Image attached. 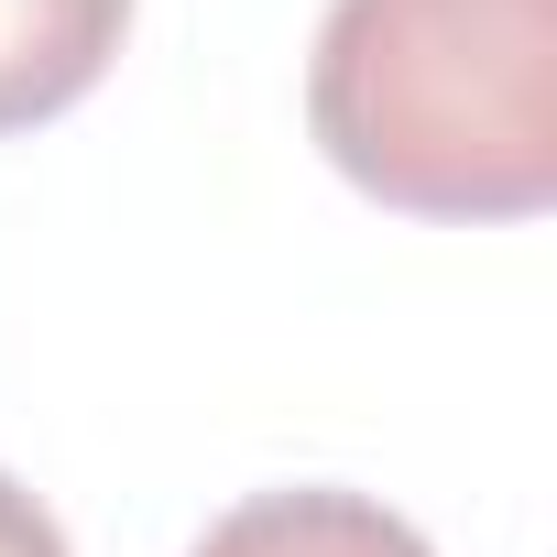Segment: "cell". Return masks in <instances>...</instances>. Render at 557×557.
Listing matches in <instances>:
<instances>
[{"instance_id": "3", "label": "cell", "mask_w": 557, "mask_h": 557, "mask_svg": "<svg viewBox=\"0 0 557 557\" xmlns=\"http://www.w3.org/2000/svg\"><path fill=\"white\" fill-rule=\"evenodd\" d=\"M197 557H437L405 513H383L372 492H329V481H307V492H251V503H230L208 535H197Z\"/></svg>"}, {"instance_id": "4", "label": "cell", "mask_w": 557, "mask_h": 557, "mask_svg": "<svg viewBox=\"0 0 557 557\" xmlns=\"http://www.w3.org/2000/svg\"><path fill=\"white\" fill-rule=\"evenodd\" d=\"M0 557H66V524H55L12 470H0Z\"/></svg>"}, {"instance_id": "1", "label": "cell", "mask_w": 557, "mask_h": 557, "mask_svg": "<svg viewBox=\"0 0 557 557\" xmlns=\"http://www.w3.org/2000/svg\"><path fill=\"white\" fill-rule=\"evenodd\" d=\"M307 132L405 219H535L557 197V0H329Z\"/></svg>"}, {"instance_id": "2", "label": "cell", "mask_w": 557, "mask_h": 557, "mask_svg": "<svg viewBox=\"0 0 557 557\" xmlns=\"http://www.w3.org/2000/svg\"><path fill=\"white\" fill-rule=\"evenodd\" d=\"M132 34V0H0V132L77 110Z\"/></svg>"}]
</instances>
